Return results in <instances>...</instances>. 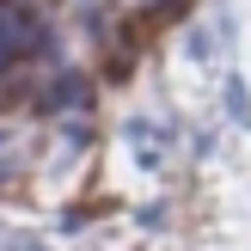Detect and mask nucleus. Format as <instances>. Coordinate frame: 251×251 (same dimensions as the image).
Returning a JSON list of instances; mask_svg holds the SVG:
<instances>
[]
</instances>
